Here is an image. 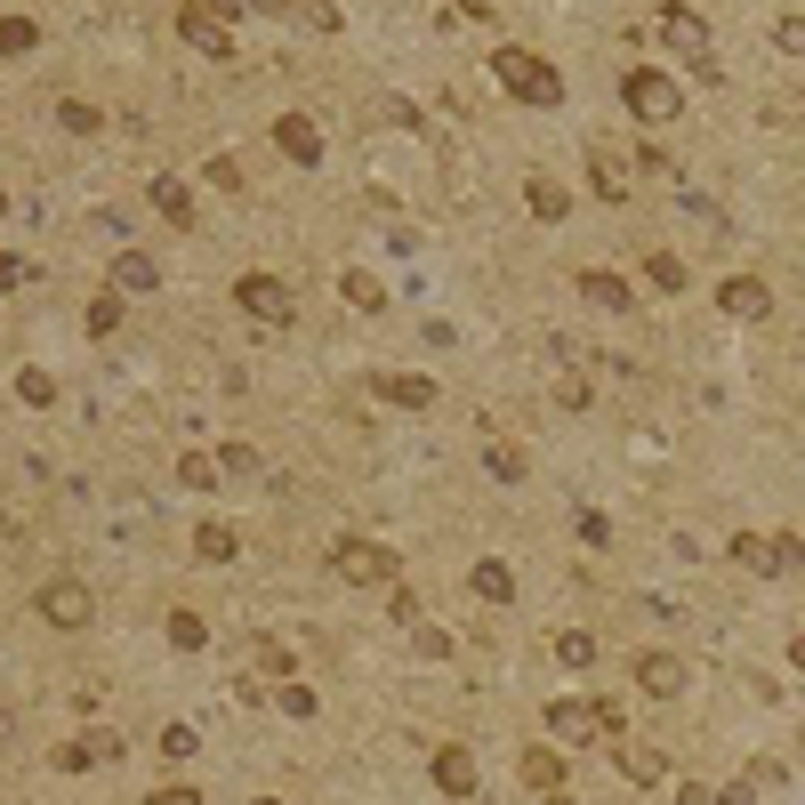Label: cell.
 Instances as JSON below:
<instances>
[{
	"label": "cell",
	"instance_id": "cell-48",
	"mask_svg": "<svg viewBox=\"0 0 805 805\" xmlns=\"http://www.w3.org/2000/svg\"><path fill=\"white\" fill-rule=\"evenodd\" d=\"M411 636H419V653H427V660H451V636H444V628H427V620H419Z\"/></svg>",
	"mask_w": 805,
	"mask_h": 805
},
{
	"label": "cell",
	"instance_id": "cell-29",
	"mask_svg": "<svg viewBox=\"0 0 805 805\" xmlns=\"http://www.w3.org/2000/svg\"><path fill=\"white\" fill-rule=\"evenodd\" d=\"M484 476H491V484H524V451H508V444H484Z\"/></svg>",
	"mask_w": 805,
	"mask_h": 805
},
{
	"label": "cell",
	"instance_id": "cell-57",
	"mask_svg": "<svg viewBox=\"0 0 805 805\" xmlns=\"http://www.w3.org/2000/svg\"><path fill=\"white\" fill-rule=\"evenodd\" d=\"M250 805H282V797H250Z\"/></svg>",
	"mask_w": 805,
	"mask_h": 805
},
{
	"label": "cell",
	"instance_id": "cell-31",
	"mask_svg": "<svg viewBox=\"0 0 805 805\" xmlns=\"http://www.w3.org/2000/svg\"><path fill=\"white\" fill-rule=\"evenodd\" d=\"M113 330H121V290L89 298V339H113Z\"/></svg>",
	"mask_w": 805,
	"mask_h": 805
},
{
	"label": "cell",
	"instance_id": "cell-11",
	"mask_svg": "<svg viewBox=\"0 0 805 805\" xmlns=\"http://www.w3.org/2000/svg\"><path fill=\"white\" fill-rule=\"evenodd\" d=\"M435 789H444V797H484V774H476V749H467V742L435 749Z\"/></svg>",
	"mask_w": 805,
	"mask_h": 805
},
{
	"label": "cell",
	"instance_id": "cell-16",
	"mask_svg": "<svg viewBox=\"0 0 805 805\" xmlns=\"http://www.w3.org/2000/svg\"><path fill=\"white\" fill-rule=\"evenodd\" d=\"M275 146H282V161L315 170V161H322V129H315L307 113H282V121H275Z\"/></svg>",
	"mask_w": 805,
	"mask_h": 805
},
{
	"label": "cell",
	"instance_id": "cell-17",
	"mask_svg": "<svg viewBox=\"0 0 805 805\" xmlns=\"http://www.w3.org/2000/svg\"><path fill=\"white\" fill-rule=\"evenodd\" d=\"M178 41H186L193 57H218V64L233 57V32H226L218 17H201V9H186V17H178Z\"/></svg>",
	"mask_w": 805,
	"mask_h": 805
},
{
	"label": "cell",
	"instance_id": "cell-21",
	"mask_svg": "<svg viewBox=\"0 0 805 805\" xmlns=\"http://www.w3.org/2000/svg\"><path fill=\"white\" fill-rule=\"evenodd\" d=\"M339 298H347L355 315H387V282L371 275V266H347V275H339Z\"/></svg>",
	"mask_w": 805,
	"mask_h": 805
},
{
	"label": "cell",
	"instance_id": "cell-24",
	"mask_svg": "<svg viewBox=\"0 0 805 805\" xmlns=\"http://www.w3.org/2000/svg\"><path fill=\"white\" fill-rule=\"evenodd\" d=\"M516 774H524L531 789H564V749H548V742H531V749L516 757Z\"/></svg>",
	"mask_w": 805,
	"mask_h": 805
},
{
	"label": "cell",
	"instance_id": "cell-39",
	"mask_svg": "<svg viewBox=\"0 0 805 805\" xmlns=\"http://www.w3.org/2000/svg\"><path fill=\"white\" fill-rule=\"evenodd\" d=\"M580 548H613V516L604 508H580Z\"/></svg>",
	"mask_w": 805,
	"mask_h": 805
},
{
	"label": "cell",
	"instance_id": "cell-38",
	"mask_svg": "<svg viewBox=\"0 0 805 805\" xmlns=\"http://www.w3.org/2000/svg\"><path fill=\"white\" fill-rule=\"evenodd\" d=\"M282 717H322V693L290 677V685H282Z\"/></svg>",
	"mask_w": 805,
	"mask_h": 805
},
{
	"label": "cell",
	"instance_id": "cell-5",
	"mask_svg": "<svg viewBox=\"0 0 805 805\" xmlns=\"http://www.w3.org/2000/svg\"><path fill=\"white\" fill-rule=\"evenodd\" d=\"M733 564L742 573H757V580H774V573H805V540H789V531H733Z\"/></svg>",
	"mask_w": 805,
	"mask_h": 805
},
{
	"label": "cell",
	"instance_id": "cell-12",
	"mask_svg": "<svg viewBox=\"0 0 805 805\" xmlns=\"http://www.w3.org/2000/svg\"><path fill=\"white\" fill-rule=\"evenodd\" d=\"M524 210H531V218H540V226H564V218H573V210H580V201H573V186H564V178H548V170H531V178H524Z\"/></svg>",
	"mask_w": 805,
	"mask_h": 805
},
{
	"label": "cell",
	"instance_id": "cell-45",
	"mask_svg": "<svg viewBox=\"0 0 805 805\" xmlns=\"http://www.w3.org/2000/svg\"><path fill=\"white\" fill-rule=\"evenodd\" d=\"M444 9H459V24H499V0H444Z\"/></svg>",
	"mask_w": 805,
	"mask_h": 805
},
{
	"label": "cell",
	"instance_id": "cell-36",
	"mask_svg": "<svg viewBox=\"0 0 805 805\" xmlns=\"http://www.w3.org/2000/svg\"><path fill=\"white\" fill-rule=\"evenodd\" d=\"M178 484H186V491H210V484H218V459L186 451V459H178Z\"/></svg>",
	"mask_w": 805,
	"mask_h": 805
},
{
	"label": "cell",
	"instance_id": "cell-28",
	"mask_svg": "<svg viewBox=\"0 0 805 805\" xmlns=\"http://www.w3.org/2000/svg\"><path fill=\"white\" fill-rule=\"evenodd\" d=\"M17 402H32V411H49V402H57V379L41 371V362H24V371H17Z\"/></svg>",
	"mask_w": 805,
	"mask_h": 805
},
{
	"label": "cell",
	"instance_id": "cell-6",
	"mask_svg": "<svg viewBox=\"0 0 805 805\" xmlns=\"http://www.w3.org/2000/svg\"><path fill=\"white\" fill-rule=\"evenodd\" d=\"M233 307H242L250 322H266V330H290L298 322V298H290L282 275H242V282H233Z\"/></svg>",
	"mask_w": 805,
	"mask_h": 805
},
{
	"label": "cell",
	"instance_id": "cell-4",
	"mask_svg": "<svg viewBox=\"0 0 805 805\" xmlns=\"http://www.w3.org/2000/svg\"><path fill=\"white\" fill-rule=\"evenodd\" d=\"M660 41H668V57H685L700 81H717V57H709V24H700V9H685V0H660Z\"/></svg>",
	"mask_w": 805,
	"mask_h": 805
},
{
	"label": "cell",
	"instance_id": "cell-3",
	"mask_svg": "<svg viewBox=\"0 0 805 805\" xmlns=\"http://www.w3.org/2000/svg\"><path fill=\"white\" fill-rule=\"evenodd\" d=\"M620 113L645 121V129H668V121H685V89L668 81L660 64H628L620 73Z\"/></svg>",
	"mask_w": 805,
	"mask_h": 805
},
{
	"label": "cell",
	"instance_id": "cell-44",
	"mask_svg": "<svg viewBox=\"0 0 805 805\" xmlns=\"http://www.w3.org/2000/svg\"><path fill=\"white\" fill-rule=\"evenodd\" d=\"M556 402H564V411H588V402H596V387H588V371H573V379H564V387H556Z\"/></svg>",
	"mask_w": 805,
	"mask_h": 805
},
{
	"label": "cell",
	"instance_id": "cell-7",
	"mask_svg": "<svg viewBox=\"0 0 805 805\" xmlns=\"http://www.w3.org/2000/svg\"><path fill=\"white\" fill-rule=\"evenodd\" d=\"M628 677H636V693H645V700H685V685H693V668L677 660V653H636L628 660Z\"/></svg>",
	"mask_w": 805,
	"mask_h": 805
},
{
	"label": "cell",
	"instance_id": "cell-26",
	"mask_svg": "<svg viewBox=\"0 0 805 805\" xmlns=\"http://www.w3.org/2000/svg\"><path fill=\"white\" fill-rule=\"evenodd\" d=\"M193 556H201V564H233V556H242L233 524H201V531H193Z\"/></svg>",
	"mask_w": 805,
	"mask_h": 805
},
{
	"label": "cell",
	"instance_id": "cell-32",
	"mask_svg": "<svg viewBox=\"0 0 805 805\" xmlns=\"http://www.w3.org/2000/svg\"><path fill=\"white\" fill-rule=\"evenodd\" d=\"M32 41H41V24H32V17H0V57H24Z\"/></svg>",
	"mask_w": 805,
	"mask_h": 805
},
{
	"label": "cell",
	"instance_id": "cell-33",
	"mask_svg": "<svg viewBox=\"0 0 805 805\" xmlns=\"http://www.w3.org/2000/svg\"><path fill=\"white\" fill-rule=\"evenodd\" d=\"M57 121L73 129V138H97V121H106V113H97L89 97H64V106H57Z\"/></svg>",
	"mask_w": 805,
	"mask_h": 805
},
{
	"label": "cell",
	"instance_id": "cell-58",
	"mask_svg": "<svg viewBox=\"0 0 805 805\" xmlns=\"http://www.w3.org/2000/svg\"><path fill=\"white\" fill-rule=\"evenodd\" d=\"M0 218H9V193H0Z\"/></svg>",
	"mask_w": 805,
	"mask_h": 805
},
{
	"label": "cell",
	"instance_id": "cell-51",
	"mask_svg": "<svg viewBox=\"0 0 805 805\" xmlns=\"http://www.w3.org/2000/svg\"><path fill=\"white\" fill-rule=\"evenodd\" d=\"M717 805H757V789H749V782H725V789H717Z\"/></svg>",
	"mask_w": 805,
	"mask_h": 805
},
{
	"label": "cell",
	"instance_id": "cell-35",
	"mask_svg": "<svg viewBox=\"0 0 805 805\" xmlns=\"http://www.w3.org/2000/svg\"><path fill=\"white\" fill-rule=\"evenodd\" d=\"M742 782H749V789H789V765H782V757H749Z\"/></svg>",
	"mask_w": 805,
	"mask_h": 805
},
{
	"label": "cell",
	"instance_id": "cell-23",
	"mask_svg": "<svg viewBox=\"0 0 805 805\" xmlns=\"http://www.w3.org/2000/svg\"><path fill=\"white\" fill-rule=\"evenodd\" d=\"M153 210L170 218L178 233H193V218H201V210H193V186H186V178H153Z\"/></svg>",
	"mask_w": 805,
	"mask_h": 805
},
{
	"label": "cell",
	"instance_id": "cell-10",
	"mask_svg": "<svg viewBox=\"0 0 805 805\" xmlns=\"http://www.w3.org/2000/svg\"><path fill=\"white\" fill-rule=\"evenodd\" d=\"M540 725L556 733L564 749H588V742H604V733H596V700H548V709H540Z\"/></svg>",
	"mask_w": 805,
	"mask_h": 805
},
{
	"label": "cell",
	"instance_id": "cell-34",
	"mask_svg": "<svg viewBox=\"0 0 805 805\" xmlns=\"http://www.w3.org/2000/svg\"><path fill=\"white\" fill-rule=\"evenodd\" d=\"M290 24H307V32H339V9H330V0H290Z\"/></svg>",
	"mask_w": 805,
	"mask_h": 805
},
{
	"label": "cell",
	"instance_id": "cell-40",
	"mask_svg": "<svg viewBox=\"0 0 805 805\" xmlns=\"http://www.w3.org/2000/svg\"><path fill=\"white\" fill-rule=\"evenodd\" d=\"M774 49H782V57H805V17H774Z\"/></svg>",
	"mask_w": 805,
	"mask_h": 805
},
{
	"label": "cell",
	"instance_id": "cell-53",
	"mask_svg": "<svg viewBox=\"0 0 805 805\" xmlns=\"http://www.w3.org/2000/svg\"><path fill=\"white\" fill-rule=\"evenodd\" d=\"M24 282V258H9V250H0V290H17Z\"/></svg>",
	"mask_w": 805,
	"mask_h": 805
},
{
	"label": "cell",
	"instance_id": "cell-41",
	"mask_svg": "<svg viewBox=\"0 0 805 805\" xmlns=\"http://www.w3.org/2000/svg\"><path fill=\"white\" fill-rule=\"evenodd\" d=\"M218 476H258V451L250 444H226L218 451Z\"/></svg>",
	"mask_w": 805,
	"mask_h": 805
},
{
	"label": "cell",
	"instance_id": "cell-27",
	"mask_svg": "<svg viewBox=\"0 0 805 805\" xmlns=\"http://www.w3.org/2000/svg\"><path fill=\"white\" fill-rule=\"evenodd\" d=\"M161 628H170V645H178V653H201V645H210V620H201L193 604H178V613L161 620Z\"/></svg>",
	"mask_w": 805,
	"mask_h": 805
},
{
	"label": "cell",
	"instance_id": "cell-1",
	"mask_svg": "<svg viewBox=\"0 0 805 805\" xmlns=\"http://www.w3.org/2000/svg\"><path fill=\"white\" fill-rule=\"evenodd\" d=\"M491 81L508 89L516 106H540V113H548V106H564V73H556V64H548L540 49L499 41V49H491Z\"/></svg>",
	"mask_w": 805,
	"mask_h": 805
},
{
	"label": "cell",
	"instance_id": "cell-37",
	"mask_svg": "<svg viewBox=\"0 0 805 805\" xmlns=\"http://www.w3.org/2000/svg\"><path fill=\"white\" fill-rule=\"evenodd\" d=\"M387 620H395V628H419V620H427V613H419V596L402 588V580L387 588Z\"/></svg>",
	"mask_w": 805,
	"mask_h": 805
},
{
	"label": "cell",
	"instance_id": "cell-42",
	"mask_svg": "<svg viewBox=\"0 0 805 805\" xmlns=\"http://www.w3.org/2000/svg\"><path fill=\"white\" fill-rule=\"evenodd\" d=\"M161 757L186 765V757H193V725H161Z\"/></svg>",
	"mask_w": 805,
	"mask_h": 805
},
{
	"label": "cell",
	"instance_id": "cell-55",
	"mask_svg": "<svg viewBox=\"0 0 805 805\" xmlns=\"http://www.w3.org/2000/svg\"><path fill=\"white\" fill-rule=\"evenodd\" d=\"M789 668H797V677H805V636H789Z\"/></svg>",
	"mask_w": 805,
	"mask_h": 805
},
{
	"label": "cell",
	"instance_id": "cell-15",
	"mask_svg": "<svg viewBox=\"0 0 805 805\" xmlns=\"http://www.w3.org/2000/svg\"><path fill=\"white\" fill-rule=\"evenodd\" d=\"M379 402H395V411H435L444 387H435L427 371H387V379H379Z\"/></svg>",
	"mask_w": 805,
	"mask_h": 805
},
{
	"label": "cell",
	"instance_id": "cell-47",
	"mask_svg": "<svg viewBox=\"0 0 805 805\" xmlns=\"http://www.w3.org/2000/svg\"><path fill=\"white\" fill-rule=\"evenodd\" d=\"M186 9H201V17H218L226 32H233V17H250V9H242V0H186Z\"/></svg>",
	"mask_w": 805,
	"mask_h": 805
},
{
	"label": "cell",
	"instance_id": "cell-8",
	"mask_svg": "<svg viewBox=\"0 0 805 805\" xmlns=\"http://www.w3.org/2000/svg\"><path fill=\"white\" fill-rule=\"evenodd\" d=\"M32 604H41V620H49V628H89V620H97V596H89L81 580H49Z\"/></svg>",
	"mask_w": 805,
	"mask_h": 805
},
{
	"label": "cell",
	"instance_id": "cell-14",
	"mask_svg": "<svg viewBox=\"0 0 805 805\" xmlns=\"http://www.w3.org/2000/svg\"><path fill=\"white\" fill-rule=\"evenodd\" d=\"M588 193L604 201V210H628V193H636V178L620 170V153H604V146L588 153Z\"/></svg>",
	"mask_w": 805,
	"mask_h": 805
},
{
	"label": "cell",
	"instance_id": "cell-52",
	"mask_svg": "<svg viewBox=\"0 0 805 805\" xmlns=\"http://www.w3.org/2000/svg\"><path fill=\"white\" fill-rule=\"evenodd\" d=\"M677 805H717V789H709V782H685V789H677Z\"/></svg>",
	"mask_w": 805,
	"mask_h": 805
},
{
	"label": "cell",
	"instance_id": "cell-56",
	"mask_svg": "<svg viewBox=\"0 0 805 805\" xmlns=\"http://www.w3.org/2000/svg\"><path fill=\"white\" fill-rule=\"evenodd\" d=\"M548 805H580V797H573V789H548Z\"/></svg>",
	"mask_w": 805,
	"mask_h": 805
},
{
	"label": "cell",
	"instance_id": "cell-19",
	"mask_svg": "<svg viewBox=\"0 0 805 805\" xmlns=\"http://www.w3.org/2000/svg\"><path fill=\"white\" fill-rule=\"evenodd\" d=\"M580 298H588L596 315H628V307H636V290H628L620 275H604V266H580Z\"/></svg>",
	"mask_w": 805,
	"mask_h": 805
},
{
	"label": "cell",
	"instance_id": "cell-46",
	"mask_svg": "<svg viewBox=\"0 0 805 805\" xmlns=\"http://www.w3.org/2000/svg\"><path fill=\"white\" fill-rule=\"evenodd\" d=\"M210 186L233 193V186H242V161H233V153H210Z\"/></svg>",
	"mask_w": 805,
	"mask_h": 805
},
{
	"label": "cell",
	"instance_id": "cell-30",
	"mask_svg": "<svg viewBox=\"0 0 805 805\" xmlns=\"http://www.w3.org/2000/svg\"><path fill=\"white\" fill-rule=\"evenodd\" d=\"M556 660H564V668H588V660H596V636H588V628H556Z\"/></svg>",
	"mask_w": 805,
	"mask_h": 805
},
{
	"label": "cell",
	"instance_id": "cell-43",
	"mask_svg": "<svg viewBox=\"0 0 805 805\" xmlns=\"http://www.w3.org/2000/svg\"><path fill=\"white\" fill-rule=\"evenodd\" d=\"M89 765H97L89 742H57V774H89Z\"/></svg>",
	"mask_w": 805,
	"mask_h": 805
},
{
	"label": "cell",
	"instance_id": "cell-9",
	"mask_svg": "<svg viewBox=\"0 0 805 805\" xmlns=\"http://www.w3.org/2000/svg\"><path fill=\"white\" fill-rule=\"evenodd\" d=\"M717 307L733 322H765V315H774V282H765V275H725L717 282Z\"/></svg>",
	"mask_w": 805,
	"mask_h": 805
},
{
	"label": "cell",
	"instance_id": "cell-25",
	"mask_svg": "<svg viewBox=\"0 0 805 805\" xmlns=\"http://www.w3.org/2000/svg\"><path fill=\"white\" fill-rule=\"evenodd\" d=\"M645 282H653V290H660V298H677V290H685V282H693V266H685V258H677V250H653V258H645Z\"/></svg>",
	"mask_w": 805,
	"mask_h": 805
},
{
	"label": "cell",
	"instance_id": "cell-50",
	"mask_svg": "<svg viewBox=\"0 0 805 805\" xmlns=\"http://www.w3.org/2000/svg\"><path fill=\"white\" fill-rule=\"evenodd\" d=\"M146 805H201V789H186V782H178V789H153Z\"/></svg>",
	"mask_w": 805,
	"mask_h": 805
},
{
	"label": "cell",
	"instance_id": "cell-20",
	"mask_svg": "<svg viewBox=\"0 0 805 805\" xmlns=\"http://www.w3.org/2000/svg\"><path fill=\"white\" fill-rule=\"evenodd\" d=\"M250 677H275V685H290V677H298V653L282 645V636H250Z\"/></svg>",
	"mask_w": 805,
	"mask_h": 805
},
{
	"label": "cell",
	"instance_id": "cell-13",
	"mask_svg": "<svg viewBox=\"0 0 805 805\" xmlns=\"http://www.w3.org/2000/svg\"><path fill=\"white\" fill-rule=\"evenodd\" d=\"M613 765H620V782H636V789H653V782H668V749H653V742H613Z\"/></svg>",
	"mask_w": 805,
	"mask_h": 805
},
{
	"label": "cell",
	"instance_id": "cell-18",
	"mask_svg": "<svg viewBox=\"0 0 805 805\" xmlns=\"http://www.w3.org/2000/svg\"><path fill=\"white\" fill-rule=\"evenodd\" d=\"M467 596H484V604H516V564L476 556V564H467Z\"/></svg>",
	"mask_w": 805,
	"mask_h": 805
},
{
	"label": "cell",
	"instance_id": "cell-22",
	"mask_svg": "<svg viewBox=\"0 0 805 805\" xmlns=\"http://www.w3.org/2000/svg\"><path fill=\"white\" fill-rule=\"evenodd\" d=\"M113 290H121V298H146V290H161V266H153L146 250H121V258H113Z\"/></svg>",
	"mask_w": 805,
	"mask_h": 805
},
{
	"label": "cell",
	"instance_id": "cell-49",
	"mask_svg": "<svg viewBox=\"0 0 805 805\" xmlns=\"http://www.w3.org/2000/svg\"><path fill=\"white\" fill-rule=\"evenodd\" d=\"M636 161H645V178H677V161H668L660 146H636Z\"/></svg>",
	"mask_w": 805,
	"mask_h": 805
},
{
	"label": "cell",
	"instance_id": "cell-2",
	"mask_svg": "<svg viewBox=\"0 0 805 805\" xmlns=\"http://www.w3.org/2000/svg\"><path fill=\"white\" fill-rule=\"evenodd\" d=\"M322 573H330V580H347V588H395V580H402V564H395V548L362 540V531H339V540L322 548Z\"/></svg>",
	"mask_w": 805,
	"mask_h": 805
},
{
	"label": "cell",
	"instance_id": "cell-54",
	"mask_svg": "<svg viewBox=\"0 0 805 805\" xmlns=\"http://www.w3.org/2000/svg\"><path fill=\"white\" fill-rule=\"evenodd\" d=\"M242 9H258V17H290V0H242Z\"/></svg>",
	"mask_w": 805,
	"mask_h": 805
}]
</instances>
